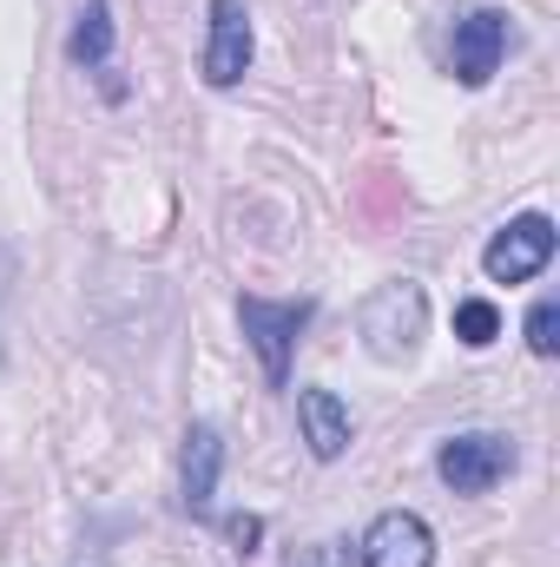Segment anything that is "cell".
<instances>
[{"mask_svg": "<svg viewBox=\"0 0 560 567\" xmlns=\"http://www.w3.org/2000/svg\"><path fill=\"white\" fill-rule=\"evenodd\" d=\"M554 245H560L554 218H548V212H521V218H508V225L488 238L481 271H488V284H528L554 265Z\"/></svg>", "mask_w": 560, "mask_h": 567, "instance_id": "4", "label": "cell"}, {"mask_svg": "<svg viewBox=\"0 0 560 567\" xmlns=\"http://www.w3.org/2000/svg\"><path fill=\"white\" fill-rule=\"evenodd\" d=\"M455 337H462L468 350H488V343L501 337V310H495L488 297H462V303H455Z\"/></svg>", "mask_w": 560, "mask_h": 567, "instance_id": "11", "label": "cell"}, {"mask_svg": "<svg viewBox=\"0 0 560 567\" xmlns=\"http://www.w3.org/2000/svg\"><path fill=\"white\" fill-rule=\"evenodd\" d=\"M310 317H317V297H238L245 343L258 350V363H265V383H271V390L290 383V357H297V343H303Z\"/></svg>", "mask_w": 560, "mask_h": 567, "instance_id": "2", "label": "cell"}, {"mask_svg": "<svg viewBox=\"0 0 560 567\" xmlns=\"http://www.w3.org/2000/svg\"><path fill=\"white\" fill-rule=\"evenodd\" d=\"M218 468H225V435L211 423L185 429V462H178V495L191 515H211V495H218Z\"/></svg>", "mask_w": 560, "mask_h": 567, "instance_id": "8", "label": "cell"}, {"mask_svg": "<svg viewBox=\"0 0 560 567\" xmlns=\"http://www.w3.org/2000/svg\"><path fill=\"white\" fill-rule=\"evenodd\" d=\"M528 350H535V357H554L560 350V303L554 297H541V303L528 310Z\"/></svg>", "mask_w": 560, "mask_h": 567, "instance_id": "12", "label": "cell"}, {"mask_svg": "<svg viewBox=\"0 0 560 567\" xmlns=\"http://www.w3.org/2000/svg\"><path fill=\"white\" fill-rule=\"evenodd\" d=\"M205 86H238L245 73H251V53H258V40H251V7L245 0H211L205 7Z\"/></svg>", "mask_w": 560, "mask_h": 567, "instance_id": "6", "label": "cell"}, {"mask_svg": "<svg viewBox=\"0 0 560 567\" xmlns=\"http://www.w3.org/2000/svg\"><path fill=\"white\" fill-rule=\"evenodd\" d=\"M356 330H363V350L376 357V363H409L422 343V330H428V297H422L416 278H390L376 284L370 297H363V310H356Z\"/></svg>", "mask_w": 560, "mask_h": 567, "instance_id": "1", "label": "cell"}, {"mask_svg": "<svg viewBox=\"0 0 560 567\" xmlns=\"http://www.w3.org/2000/svg\"><path fill=\"white\" fill-rule=\"evenodd\" d=\"M297 429H303L317 462H336L350 449V410L336 390H297Z\"/></svg>", "mask_w": 560, "mask_h": 567, "instance_id": "9", "label": "cell"}, {"mask_svg": "<svg viewBox=\"0 0 560 567\" xmlns=\"http://www.w3.org/2000/svg\"><path fill=\"white\" fill-rule=\"evenodd\" d=\"M356 567H435V528L416 508H390V515H376L363 528Z\"/></svg>", "mask_w": 560, "mask_h": 567, "instance_id": "7", "label": "cell"}, {"mask_svg": "<svg viewBox=\"0 0 560 567\" xmlns=\"http://www.w3.org/2000/svg\"><path fill=\"white\" fill-rule=\"evenodd\" d=\"M225 542H231L238 555H258V542H265V515H231V522H225Z\"/></svg>", "mask_w": 560, "mask_h": 567, "instance_id": "13", "label": "cell"}, {"mask_svg": "<svg viewBox=\"0 0 560 567\" xmlns=\"http://www.w3.org/2000/svg\"><path fill=\"white\" fill-rule=\"evenodd\" d=\"M508 40H515V27H508L501 7L462 13V20H455V40H448V73H455L462 86H488V80L501 73V60H508Z\"/></svg>", "mask_w": 560, "mask_h": 567, "instance_id": "5", "label": "cell"}, {"mask_svg": "<svg viewBox=\"0 0 560 567\" xmlns=\"http://www.w3.org/2000/svg\"><path fill=\"white\" fill-rule=\"evenodd\" d=\"M297 567H343V548H336V542H317V548L297 555Z\"/></svg>", "mask_w": 560, "mask_h": 567, "instance_id": "14", "label": "cell"}, {"mask_svg": "<svg viewBox=\"0 0 560 567\" xmlns=\"http://www.w3.org/2000/svg\"><path fill=\"white\" fill-rule=\"evenodd\" d=\"M66 53H73V66H86V73H113V0H86V7H80Z\"/></svg>", "mask_w": 560, "mask_h": 567, "instance_id": "10", "label": "cell"}, {"mask_svg": "<svg viewBox=\"0 0 560 567\" xmlns=\"http://www.w3.org/2000/svg\"><path fill=\"white\" fill-rule=\"evenodd\" d=\"M515 462H521L515 435H495V429H468V435H448V442L435 449V475H442L455 495H488V488H501V482L515 475Z\"/></svg>", "mask_w": 560, "mask_h": 567, "instance_id": "3", "label": "cell"}]
</instances>
